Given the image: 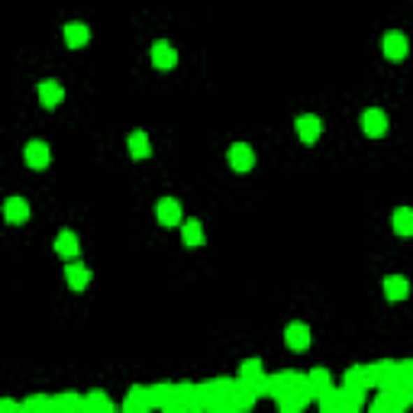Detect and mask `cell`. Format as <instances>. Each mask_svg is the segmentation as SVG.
I'll return each instance as SVG.
<instances>
[{
	"mask_svg": "<svg viewBox=\"0 0 413 413\" xmlns=\"http://www.w3.org/2000/svg\"><path fill=\"white\" fill-rule=\"evenodd\" d=\"M126 149H129V155H133L136 161L149 159V136H145L143 129H136V133H129V139H126Z\"/></svg>",
	"mask_w": 413,
	"mask_h": 413,
	"instance_id": "cell-22",
	"label": "cell"
},
{
	"mask_svg": "<svg viewBox=\"0 0 413 413\" xmlns=\"http://www.w3.org/2000/svg\"><path fill=\"white\" fill-rule=\"evenodd\" d=\"M61 101H65V87H61L59 81H43V85H39V103H43L45 110H55Z\"/></svg>",
	"mask_w": 413,
	"mask_h": 413,
	"instance_id": "cell-15",
	"label": "cell"
},
{
	"mask_svg": "<svg viewBox=\"0 0 413 413\" xmlns=\"http://www.w3.org/2000/svg\"><path fill=\"white\" fill-rule=\"evenodd\" d=\"M407 294H410V281L404 275H388L384 278V297L388 300H404Z\"/></svg>",
	"mask_w": 413,
	"mask_h": 413,
	"instance_id": "cell-19",
	"label": "cell"
},
{
	"mask_svg": "<svg viewBox=\"0 0 413 413\" xmlns=\"http://www.w3.org/2000/svg\"><path fill=\"white\" fill-rule=\"evenodd\" d=\"M55 252H59L61 259H78V255H81V242H78V233H71V229H61L59 239H55Z\"/></svg>",
	"mask_w": 413,
	"mask_h": 413,
	"instance_id": "cell-16",
	"label": "cell"
},
{
	"mask_svg": "<svg viewBox=\"0 0 413 413\" xmlns=\"http://www.w3.org/2000/svg\"><path fill=\"white\" fill-rule=\"evenodd\" d=\"M226 159H229V165H233V171H249L255 165L252 145H245V143H233V145H229Z\"/></svg>",
	"mask_w": 413,
	"mask_h": 413,
	"instance_id": "cell-8",
	"label": "cell"
},
{
	"mask_svg": "<svg viewBox=\"0 0 413 413\" xmlns=\"http://www.w3.org/2000/svg\"><path fill=\"white\" fill-rule=\"evenodd\" d=\"M78 410H85V397H78V394L52 397V413H78Z\"/></svg>",
	"mask_w": 413,
	"mask_h": 413,
	"instance_id": "cell-20",
	"label": "cell"
},
{
	"mask_svg": "<svg viewBox=\"0 0 413 413\" xmlns=\"http://www.w3.org/2000/svg\"><path fill=\"white\" fill-rule=\"evenodd\" d=\"M152 65L155 68H175L177 65V52L171 43H165V39H159V43H152Z\"/></svg>",
	"mask_w": 413,
	"mask_h": 413,
	"instance_id": "cell-12",
	"label": "cell"
},
{
	"mask_svg": "<svg viewBox=\"0 0 413 413\" xmlns=\"http://www.w3.org/2000/svg\"><path fill=\"white\" fill-rule=\"evenodd\" d=\"M404 400L397 391H388V388H378V397L371 400V413H394V410H404Z\"/></svg>",
	"mask_w": 413,
	"mask_h": 413,
	"instance_id": "cell-10",
	"label": "cell"
},
{
	"mask_svg": "<svg viewBox=\"0 0 413 413\" xmlns=\"http://www.w3.org/2000/svg\"><path fill=\"white\" fill-rule=\"evenodd\" d=\"M346 391V407L342 413H358L365 407V391H352V388H342Z\"/></svg>",
	"mask_w": 413,
	"mask_h": 413,
	"instance_id": "cell-28",
	"label": "cell"
},
{
	"mask_svg": "<svg viewBox=\"0 0 413 413\" xmlns=\"http://www.w3.org/2000/svg\"><path fill=\"white\" fill-rule=\"evenodd\" d=\"M394 233L397 236H413V207H397L394 210Z\"/></svg>",
	"mask_w": 413,
	"mask_h": 413,
	"instance_id": "cell-24",
	"label": "cell"
},
{
	"mask_svg": "<svg viewBox=\"0 0 413 413\" xmlns=\"http://www.w3.org/2000/svg\"><path fill=\"white\" fill-rule=\"evenodd\" d=\"M0 410L17 413V410H23V404H17V400H10V397H3V400H0Z\"/></svg>",
	"mask_w": 413,
	"mask_h": 413,
	"instance_id": "cell-30",
	"label": "cell"
},
{
	"mask_svg": "<svg viewBox=\"0 0 413 413\" xmlns=\"http://www.w3.org/2000/svg\"><path fill=\"white\" fill-rule=\"evenodd\" d=\"M342 388H352V391L375 388V384H371V375H368V365H352V368H346V375H342Z\"/></svg>",
	"mask_w": 413,
	"mask_h": 413,
	"instance_id": "cell-11",
	"label": "cell"
},
{
	"mask_svg": "<svg viewBox=\"0 0 413 413\" xmlns=\"http://www.w3.org/2000/svg\"><path fill=\"white\" fill-rule=\"evenodd\" d=\"M123 410H126V413L152 410V397H149V388H143V384L129 388V391H126V400H123Z\"/></svg>",
	"mask_w": 413,
	"mask_h": 413,
	"instance_id": "cell-9",
	"label": "cell"
},
{
	"mask_svg": "<svg viewBox=\"0 0 413 413\" xmlns=\"http://www.w3.org/2000/svg\"><path fill=\"white\" fill-rule=\"evenodd\" d=\"M304 378H307V388H310L313 400H317V397H320L323 391L333 388V375H329L326 368H313V371H307Z\"/></svg>",
	"mask_w": 413,
	"mask_h": 413,
	"instance_id": "cell-17",
	"label": "cell"
},
{
	"mask_svg": "<svg viewBox=\"0 0 413 413\" xmlns=\"http://www.w3.org/2000/svg\"><path fill=\"white\" fill-rule=\"evenodd\" d=\"M171 391H175V384H152V388H149V397H152V407H165V400H168L171 397Z\"/></svg>",
	"mask_w": 413,
	"mask_h": 413,
	"instance_id": "cell-29",
	"label": "cell"
},
{
	"mask_svg": "<svg viewBox=\"0 0 413 413\" xmlns=\"http://www.w3.org/2000/svg\"><path fill=\"white\" fill-rule=\"evenodd\" d=\"M85 410H87V413H113V410H117V404H113L107 394L94 391V394L85 397Z\"/></svg>",
	"mask_w": 413,
	"mask_h": 413,
	"instance_id": "cell-23",
	"label": "cell"
},
{
	"mask_svg": "<svg viewBox=\"0 0 413 413\" xmlns=\"http://www.w3.org/2000/svg\"><path fill=\"white\" fill-rule=\"evenodd\" d=\"M294 129H297V136H300V143L313 145L317 139H320V133H323V119L313 117V113H304V117H297Z\"/></svg>",
	"mask_w": 413,
	"mask_h": 413,
	"instance_id": "cell-6",
	"label": "cell"
},
{
	"mask_svg": "<svg viewBox=\"0 0 413 413\" xmlns=\"http://www.w3.org/2000/svg\"><path fill=\"white\" fill-rule=\"evenodd\" d=\"M181 239H184L187 245H201V242H203V226H201V219H184V223H181Z\"/></svg>",
	"mask_w": 413,
	"mask_h": 413,
	"instance_id": "cell-25",
	"label": "cell"
},
{
	"mask_svg": "<svg viewBox=\"0 0 413 413\" xmlns=\"http://www.w3.org/2000/svg\"><path fill=\"white\" fill-rule=\"evenodd\" d=\"M239 378H265V365H261V358H245L242 365H239Z\"/></svg>",
	"mask_w": 413,
	"mask_h": 413,
	"instance_id": "cell-26",
	"label": "cell"
},
{
	"mask_svg": "<svg viewBox=\"0 0 413 413\" xmlns=\"http://www.w3.org/2000/svg\"><path fill=\"white\" fill-rule=\"evenodd\" d=\"M65 278H68V287H71V291H85V287L91 284V271H87L81 261H71L65 268Z\"/></svg>",
	"mask_w": 413,
	"mask_h": 413,
	"instance_id": "cell-18",
	"label": "cell"
},
{
	"mask_svg": "<svg viewBox=\"0 0 413 413\" xmlns=\"http://www.w3.org/2000/svg\"><path fill=\"white\" fill-rule=\"evenodd\" d=\"M155 217H159L161 226H181L184 207H181V201H175V197H161V201L155 203Z\"/></svg>",
	"mask_w": 413,
	"mask_h": 413,
	"instance_id": "cell-2",
	"label": "cell"
},
{
	"mask_svg": "<svg viewBox=\"0 0 413 413\" xmlns=\"http://www.w3.org/2000/svg\"><path fill=\"white\" fill-rule=\"evenodd\" d=\"M300 381H304V375H300V371H291V368L265 375V397H275V400H278L284 391H291L294 384H300Z\"/></svg>",
	"mask_w": 413,
	"mask_h": 413,
	"instance_id": "cell-1",
	"label": "cell"
},
{
	"mask_svg": "<svg viewBox=\"0 0 413 413\" xmlns=\"http://www.w3.org/2000/svg\"><path fill=\"white\" fill-rule=\"evenodd\" d=\"M317 404H320L323 413H342V407H346V391L333 384L329 391H323V394L317 397Z\"/></svg>",
	"mask_w": 413,
	"mask_h": 413,
	"instance_id": "cell-13",
	"label": "cell"
},
{
	"mask_svg": "<svg viewBox=\"0 0 413 413\" xmlns=\"http://www.w3.org/2000/svg\"><path fill=\"white\" fill-rule=\"evenodd\" d=\"M3 219H7V223H26V219H29V203H26V197H7V201H3Z\"/></svg>",
	"mask_w": 413,
	"mask_h": 413,
	"instance_id": "cell-14",
	"label": "cell"
},
{
	"mask_svg": "<svg viewBox=\"0 0 413 413\" xmlns=\"http://www.w3.org/2000/svg\"><path fill=\"white\" fill-rule=\"evenodd\" d=\"M87 39H91V29H87L85 23H68L65 26V43H68V49H81V45H87Z\"/></svg>",
	"mask_w": 413,
	"mask_h": 413,
	"instance_id": "cell-21",
	"label": "cell"
},
{
	"mask_svg": "<svg viewBox=\"0 0 413 413\" xmlns=\"http://www.w3.org/2000/svg\"><path fill=\"white\" fill-rule=\"evenodd\" d=\"M362 129L365 136H371V139H381V136L388 133V113L378 107H371L362 113Z\"/></svg>",
	"mask_w": 413,
	"mask_h": 413,
	"instance_id": "cell-4",
	"label": "cell"
},
{
	"mask_svg": "<svg viewBox=\"0 0 413 413\" xmlns=\"http://www.w3.org/2000/svg\"><path fill=\"white\" fill-rule=\"evenodd\" d=\"M23 159H26L29 168H45V165L52 161V149L43 143V139H33V143H26Z\"/></svg>",
	"mask_w": 413,
	"mask_h": 413,
	"instance_id": "cell-7",
	"label": "cell"
},
{
	"mask_svg": "<svg viewBox=\"0 0 413 413\" xmlns=\"http://www.w3.org/2000/svg\"><path fill=\"white\" fill-rule=\"evenodd\" d=\"M45 410H52V397L45 394H36L23 400V413H45Z\"/></svg>",
	"mask_w": 413,
	"mask_h": 413,
	"instance_id": "cell-27",
	"label": "cell"
},
{
	"mask_svg": "<svg viewBox=\"0 0 413 413\" xmlns=\"http://www.w3.org/2000/svg\"><path fill=\"white\" fill-rule=\"evenodd\" d=\"M284 342H287V349H294V352H304V349H310V342H313L310 326H307V323H300V320L287 323Z\"/></svg>",
	"mask_w": 413,
	"mask_h": 413,
	"instance_id": "cell-3",
	"label": "cell"
},
{
	"mask_svg": "<svg viewBox=\"0 0 413 413\" xmlns=\"http://www.w3.org/2000/svg\"><path fill=\"white\" fill-rule=\"evenodd\" d=\"M381 49H384V59L404 61V59H407V49H410V43H407V36H404V33H384V39H381Z\"/></svg>",
	"mask_w": 413,
	"mask_h": 413,
	"instance_id": "cell-5",
	"label": "cell"
}]
</instances>
